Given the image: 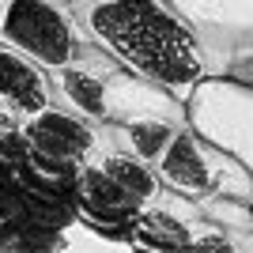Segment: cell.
<instances>
[{
  "mask_svg": "<svg viewBox=\"0 0 253 253\" xmlns=\"http://www.w3.org/2000/svg\"><path fill=\"white\" fill-rule=\"evenodd\" d=\"M87 38L128 72L189 98L208 80L201 38L170 0H72Z\"/></svg>",
  "mask_w": 253,
  "mask_h": 253,
  "instance_id": "obj_1",
  "label": "cell"
},
{
  "mask_svg": "<svg viewBox=\"0 0 253 253\" xmlns=\"http://www.w3.org/2000/svg\"><path fill=\"white\" fill-rule=\"evenodd\" d=\"M201 38L208 76H223L238 49L253 45V0H170Z\"/></svg>",
  "mask_w": 253,
  "mask_h": 253,
  "instance_id": "obj_7",
  "label": "cell"
},
{
  "mask_svg": "<svg viewBox=\"0 0 253 253\" xmlns=\"http://www.w3.org/2000/svg\"><path fill=\"white\" fill-rule=\"evenodd\" d=\"M0 42L42 64L45 72H61L87 53L84 23L72 0H4L0 4Z\"/></svg>",
  "mask_w": 253,
  "mask_h": 253,
  "instance_id": "obj_3",
  "label": "cell"
},
{
  "mask_svg": "<svg viewBox=\"0 0 253 253\" xmlns=\"http://www.w3.org/2000/svg\"><path fill=\"white\" fill-rule=\"evenodd\" d=\"M76 201L87 223H95V227H132L140 211L148 208L136 193H128L117 178H110L98 163L76 174Z\"/></svg>",
  "mask_w": 253,
  "mask_h": 253,
  "instance_id": "obj_9",
  "label": "cell"
},
{
  "mask_svg": "<svg viewBox=\"0 0 253 253\" xmlns=\"http://www.w3.org/2000/svg\"><path fill=\"white\" fill-rule=\"evenodd\" d=\"M53 98L57 106L87 117L91 125H136V121L189 125L185 98L128 72L95 42L87 45V53L76 64L53 72Z\"/></svg>",
  "mask_w": 253,
  "mask_h": 253,
  "instance_id": "obj_2",
  "label": "cell"
},
{
  "mask_svg": "<svg viewBox=\"0 0 253 253\" xmlns=\"http://www.w3.org/2000/svg\"><path fill=\"white\" fill-rule=\"evenodd\" d=\"M0 4H4V0H0Z\"/></svg>",
  "mask_w": 253,
  "mask_h": 253,
  "instance_id": "obj_11",
  "label": "cell"
},
{
  "mask_svg": "<svg viewBox=\"0 0 253 253\" xmlns=\"http://www.w3.org/2000/svg\"><path fill=\"white\" fill-rule=\"evenodd\" d=\"M53 102V76L19 49L0 42V117L19 125L27 114Z\"/></svg>",
  "mask_w": 253,
  "mask_h": 253,
  "instance_id": "obj_8",
  "label": "cell"
},
{
  "mask_svg": "<svg viewBox=\"0 0 253 253\" xmlns=\"http://www.w3.org/2000/svg\"><path fill=\"white\" fill-rule=\"evenodd\" d=\"M189 125L231 151L242 167L253 170V91L227 76H208L189 98Z\"/></svg>",
  "mask_w": 253,
  "mask_h": 253,
  "instance_id": "obj_6",
  "label": "cell"
},
{
  "mask_svg": "<svg viewBox=\"0 0 253 253\" xmlns=\"http://www.w3.org/2000/svg\"><path fill=\"white\" fill-rule=\"evenodd\" d=\"M19 140L34 163L53 174H80L102 151V128L57 102L23 117Z\"/></svg>",
  "mask_w": 253,
  "mask_h": 253,
  "instance_id": "obj_5",
  "label": "cell"
},
{
  "mask_svg": "<svg viewBox=\"0 0 253 253\" xmlns=\"http://www.w3.org/2000/svg\"><path fill=\"white\" fill-rule=\"evenodd\" d=\"M132 246L140 253H185L193 242V227L181 223L174 211H167L163 204H148L140 211V219L132 223Z\"/></svg>",
  "mask_w": 253,
  "mask_h": 253,
  "instance_id": "obj_10",
  "label": "cell"
},
{
  "mask_svg": "<svg viewBox=\"0 0 253 253\" xmlns=\"http://www.w3.org/2000/svg\"><path fill=\"white\" fill-rule=\"evenodd\" d=\"M155 174L163 189H174L181 197L204 201V197H231V201L253 204V170L242 167L231 151L201 136L193 125L178 128L170 148L155 163Z\"/></svg>",
  "mask_w": 253,
  "mask_h": 253,
  "instance_id": "obj_4",
  "label": "cell"
}]
</instances>
